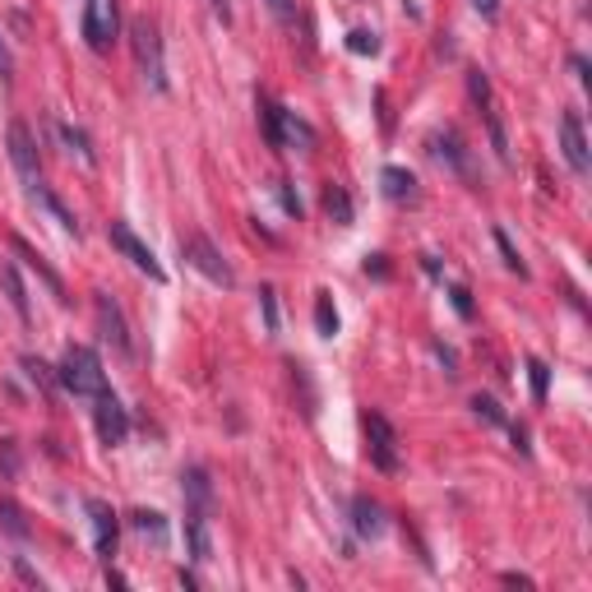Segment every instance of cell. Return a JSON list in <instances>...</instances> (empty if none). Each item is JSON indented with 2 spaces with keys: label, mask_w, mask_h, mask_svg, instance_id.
<instances>
[{
  "label": "cell",
  "mask_w": 592,
  "mask_h": 592,
  "mask_svg": "<svg viewBox=\"0 0 592 592\" xmlns=\"http://www.w3.org/2000/svg\"><path fill=\"white\" fill-rule=\"evenodd\" d=\"M264 6H269V14H273V19H283V23H292V19H297V6H292V0H264Z\"/></svg>",
  "instance_id": "4dcf8cb0"
},
{
  "label": "cell",
  "mask_w": 592,
  "mask_h": 592,
  "mask_svg": "<svg viewBox=\"0 0 592 592\" xmlns=\"http://www.w3.org/2000/svg\"><path fill=\"white\" fill-rule=\"evenodd\" d=\"M260 116H264V139H269V148H316V130L305 126V120L297 116V111H288V107H278V103H260Z\"/></svg>",
  "instance_id": "3957f363"
},
{
  "label": "cell",
  "mask_w": 592,
  "mask_h": 592,
  "mask_svg": "<svg viewBox=\"0 0 592 592\" xmlns=\"http://www.w3.org/2000/svg\"><path fill=\"white\" fill-rule=\"evenodd\" d=\"M14 255H19V260H28V269H33V273L42 278V283H47V288H51V292H56L60 301H66V283H60V278H56V273L47 269V260H42V255L33 251V245H28V241H19V236H14Z\"/></svg>",
  "instance_id": "2e32d148"
},
{
  "label": "cell",
  "mask_w": 592,
  "mask_h": 592,
  "mask_svg": "<svg viewBox=\"0 0 592 592\" xmlns=\"http://www.w3.org/2000/svg\"><path fill=\"white\" fill-rule=\"evenodd\" d=\"M495 245H501V255H505V264H509L514 273H523V260H518V251H514V245H509V236H505V232H495Z\"/></svg>",
  "instance_id": "f546056e"
},
{
  "label": "cell",
  "mask_w": 592,
  "mask_h": 592,
  "mask_svg": "<svg viewBox=\"0 0 592 592\" xmlns=\"http://www.w3.org/2000/svg\"><path fill=\"white\" fill-rule=\"evenodd\" d=\"M361 430H366V454L380 473H398V435L394 426L380 417V413H366L361 417Z\"/></svg>",
  "instance_id": "8992f818"
},
{
  "label": "cell",
  "mask_w": 592,
  "mask_h": 592,
  "mask_svg": "<svg viewBox=\"0 0 592 592\" xmlns=\"http://www.w3.org/2000/svg\"><path fill=\"white\" fill-rule=\"evenodd\" d=\"M88 518H93V546H98V555L103 560H111L116 555V509L111 505H103V501H88Z\"/></svg>",
  "instance_id": "4fadbf2b"
},
{
  "label": "cell",
  "mask_w": 592,
  "mask_h": 592,
  "mask_svg": "<svg viewBox=\"0 0 592 592\" xmlns=\"http://www.w3.org/2000/svg\"><path fill=\"white\" fill-rule=\"evenodd\" d=\"M0 527H6L10 537H19V542H28V518H23V509L10 501V495H0Z\"/></svg>",
  "instance_id": "d6986e66"
},
{
  "label": "cell",
  "mask_w": 592,
  "mask_h": 592,
  "mask_svg": "<svg viewBox=\"0 0 592 592\" xmlns=\"http://www.w3.org/2000/svg\"><path fill=\"white\" fill-rule=\"evenodd\" d=\"M560 148H565V163L583 176V172H588V139H583L579 111H565V116H560Z\"/></svg>",
  "instance_id": "7c38bea8"
},
{
  "label": "cell",
  "mask_w": 592,
  "mask_h": 592,
  "mask_svg": "<svg viewBox=\"0 0 592 592\" xmlns=\"http://www.w3.org/2000/svg\"><path fill=\"white\" fill-rule=\"evenodd\" d=\"M56 135L70 144V153H79V163H88V167H93V148H88L84 130H75V126H56Z\"/></svg>",
  "instance_id": "d4e9b609"
},
{
  "label": "cell",
  "mask_w": 592,
  "mask_h": 592,
  "mask_svg": "<svg viewBox=\"0 0 592 592\" xmlns=\"http://www.w3.org/2000/svg\"><path fill=\"white\" fill-rule=\"evenodd\" d=\"M348 47H352L357 56H376V51H380V38H376V33H366V28H357V33L348 38Z\"/></svg>",
  "instance_id": "484cf974"
},
{
  "label": "cell",
  "mask_w": 592,
  "mask_h": 592,
  "mask_svg": "<svg viewBox=\"0 0 592 592\" xmlns=\"http://www.w3.org/2000/svg\"><path fill=\"white\" fill-rule=\"evenodd\" d=\"M93 305H98V329H103V338L111 342V352L130 361L135 348H130V333H126V316H120V305H116L107 292H98V301H93Z\"/></svg>",
  "instance_id": "8fae6325"
},
{
  "label": "cell",
  "mask_w": 592,
  "mask_h": 592,
  "mask_svg": "<svg viewBox=\"0 0 592 592\" xmlns=\"http://www.w3.org/2000/svg\"><path fill=\"white\" fill-rule=\"evenodd\" d=\"M181 251H185V260H191L213 288H232L236 283V273H232V264L213 251V241H204V236H191V241H181Z\"/></svg>",
  "instance_id": "ba28073f"
},
{
  "label": "cell",
  "mask_w": 592,
  "mask_h": 592,
  "mask_svg": "<svg viewBox=\"0 0 592 592\" xmlns=\"http://www.w3.org/2000/svg\"><path fill=\"white\" fill-rule=\"evenodd\" d=\"M430 144H435V153H440V158H449V163H454V172H458V176H467V181H473V167H467V153H463V139H458L454 130H445V135H435Z\"/></svg>",
  "instance_id": "e0dca14e"
},
{
  "label": "cell",
  "mask_w": 592,
  "mask_h": 592,
  "mask_svg": "<svg viewBox=\"0 0 592 592\" xmlns=\"http://www.w3.org/2000/svg\"><path fill=\"white\" fill-rule=\"evenodd\" d=\"M473 10H477L482 19H495V14H501V0H473Z\"/></svg>",
  "instance_id": "836d02e7"
},
{
  "label": "cell",
  "mask_w": 592,
  "mask_h": 592,
  "mask_svg": "<svg viewBox=\"0 0 592 592\" xmlns=\"http://www.w3.org/2000/svg\"><path fill=\"white\" fill-rule=\"evenodd\" d=\"M120 33V6L116 0H84V38L93 51H107Z\"/></svg>",
  "instance_id": "5b68a950"
},
{
  "label": "cell",
  "mask_w": 592,
  "mask_h": 592,
  "mask_svg": "<svg viewBox=\"0 0 592 592\" xmlns=\"http://www.w3.org/2000/svg\"><path fill=\"white\" fill-rule=\"evenodd\" d=\"M56 380L66 385L75 398H98V394H107V370H103V361H98V352H93V348H70L66 357H60Z\"/></svg>",
  "instance_id": "6da1fadb"
},
{
  "label": "cell",
  "mask_w": 592,
  "mask_h": 592,
  "mask_svg": "<svg viewBox=\"0 0 592 592\" xmlns=\"http://www.w3.org/2000/svg\"><path fill=\"white\" fill-rule=\"evenodd\" d=\"M352 509H357V533H361V537H376V533H380V509L370 505L366 495H361V501H357Z\"/></svg>",
  "instance_id": "603a6c76"
},
{
  "label": "cell",
  "mask_w": 592,
  "mask_h": 592,
  "mask_svg": "<svg viewBox=\"0 0 592 592\" xmlns=\"http://www.w3.org/2000/svg\"><path fill=\"white\" fill-rule=\"evenodd\" d=\"M449 297H454V310H458V316H463V320H473V297H467V288H454Z\"/></svg>",
  "instance_id": "1f68e13d"
},
{
  "label": "cell",
  "mask_w": 592,
  "mask_h": 592,
  "mask_svg": "<svg viewBox=\"0 0 592 592\" xmlns=\"http://www.w3.org/2000/svg\"><path fill=\"white\" fill-rule=\"evenodd\" d=\"M467 88H473V98H477V103H482V111H486V130H491V148H495V158H501V163H509L505 120H501V107H495V98H491V84H486V75H482V70H473V75H467Z\"/></svg>",
  "instance_id": "30bf717a"
},
{
  "label": "cell",
  "mask_w": 592,
  "mask_h": 592,
  "mask_svg": "<svg viewBox=\"0 0 592 592\" xmlns=\"http://www.w3.org/2000/svg\"><path fill=\"white\" fill-rule=\"evenodd\" d=\"M130 47L139 60V75L153 93H167V56H163V38H158V23L153 19H135L130 23Z\"/></svg>",
  "instance_id": "7a4b0ae2"
},
{
  "label": "cell",
  "mask_w": 592,
  "mask_h": 592,
  "mask_svg": "<svg viewBox=\"0 0 592 592\" xmlns=\"http://www.w3.org/2000/svg\"><path fill=\"white\" fill-rule=\"evenodd\" d=\"M473 408H477V417H486V421H495V426H505V417H501V408H495V398H473Z\"/></svg>",
  "instance_id": "f1b7e54d"
},
{
  "label": "cell",
  "mask_w": 592,
  "mask_h": 592,
  "mask_svg": "<svg viewBox=\"0 0 592 592\" xmlns=\"http://www.w3.org/2000/svg\"><path fill=\"white\" fill-rule=\"evenodd\" d=\"M185 533H191V555L200 565L213 560V542H208V509H191L185 514Z\"/></svg>",
  "instance_id": "5bb4252c"
},
{
  "label": "cell",
  "mask_w": 592,
  "mask_h": 592,
  "mask_svg": "<svg viewBox=\"0 0 592 592\" xmlns=\"http://www.w3.org/2000/svg\"><path fill=\"white\" fill-rule=\"evenodd\" d=\"M0 79H14V56H10V47H6V38H0Z\"/></svg>",
  "instance_id": "d6a6232c"
},
{
  "label": "cell",
  "mask_w": 592,
  "mask_h": 592,
  "mask_svg": "<svg viewBox=\"0 0 592 592\" xmlns=\"http://www.w3.org/2000/svg\"><path fill=\"white\" fill-rule=\"evenodd\" d=\"M107 236H111V245H116V251L126 255V260H130L139 273H148L153 283H167V269L158 264V255H153L148 245H144V241H139V236H135L126 223H111V227H107Z\"/></svg>",
  "instance_id": "52a82bcc"
},
{
  "label": "cell",
  "mask_w": 592,
  "mask_h": 592,
  "mask_svg": "<svg viewBox=\"0 0 592 592\" xmlns=\"http://www.w3.org/2000/svg\"><path fill=\"white\" fill-rule=\"evenodd\" d=\"M208 10L223 19V23H232V0H208Z\"/></svg>",
  "instance_id": "e575fe53"
},
{
  "label": "cell",
  "mask_w": 592,
  "mask_h": 592,
  "mask_svg": "<svg viewBox=\"0 0 592 592\" xmlns=\"http://www.w3.org/2000/svg\"><path fill=\"white\" fill-rule=\"evenodd\" d=\"M324 213L333 217L338 227L352 223V200H348V191H342V185H329V191H324Z\"/></svg>",
  "instance_id": "ac0fdd59"
},
{
  "label": "cell",
  "mask_w": 592,
  "mask_h": 592,
  "mask_svg": "<svg viewBox=\"0 0 592 592\" xmlns=\"http://www.w3.org/2000/svg\"><path fill=\"white\" fill-rule=\"evenodd\" d=\"M527 376H533V398L542 402V398H546V380H551L546 361H527Z\"/></svg>",
  "instance_id": "4316f807"
},
{
  "label": "cell",
  "mask_w": 592,
  "mask_h": 592,
  "mask_svg": "<svg viewBox=\"0 0 592 592\" xmlns=\"http://www.w3.org/2000/svg\"><path fill=\"white\" fill-rule=\"evenodd\" d=\"M385 195L394 200V204H417L421 200V191H417V176L413 172H402V167H385Z\"/></svg>",
  "instance_id": "9a60e30c"
},
{
  "label": "cell",
  "mask_w": 592,
  "mask_h": 592,
  "mask_svg": "<svg viewBox=\"0 0 592 592\" xmlns=\"http://www.w3.org/2000/svg\"><path fill=\"white\" fill-rule=\"evenodd\" d=\"M0 283H6V292H10V305H14V316L28 324L33 316H28V297H23V283H19V273H14V264H6L0 269Z\"/></svg>",
  "instance_id": "ffe728a7"
},
{
  "label": "cell",
  "mask_w": 592,
  "mask_h": 592,
  "mask_svg": "<svg viewBox=\"0 0 592 592\" xmlns=\"http://www.w3.org/2000/svg\"><path fill=\"white\" fill-rule=\"evenodd\" d=\"M181 482H185V495H191V509H208V477L200 473V467H191Z\"/></svg>",
  "instance_id": "44dd1931"
},
{
  "label": "cell",
  "mask_w": 592,
  "mask_h": 592,
  "mask_svg": "<svg viewBox=\"0 0 592 592\" xmlns=\"http://www.w3.org/2000/svg\"><path fill=\"white\" fill-rule=\"evenodd\" d=\"M316 329L324 333V338H333L338 333V310H333V301L320 292V301H316Z\"/></svg>",
  "instance_id": "cb8c5ba5"
},
{
  "label": "cell",
  "mask_w": 592,
  "mask_h": 592,
  "mask_svg": "<svg viewBox=\"0 0 592 592\" xmlns=\"http://www.w3.org/2000/svg\"><path fill=\"white\" fill-rule=\"evenodd\" d=\"M98 408H93V426H98V440L103 445H126V435H130V417H126V408H120V398L107 389V394H98L93 398Z\"/></svg>",
  "instance_id": "9c48e42d"
},
{
  "label": "cell",
  "mask_w": 592,
  "mask_h": 592,
  "mask_svg": "<svg viewBox=\"0 0 592 592\" xmlns=\"http://www.w3.org/2000/svg\"><path fill=\"white\" fill-rule=\"evenodd\" d=\"M10 163H14V172H19V181H23V191H28V200H42V167H38V144H33V135H28V126L23 120H14L10 126Z\"/></svg>",
  "instance_id": "277c9868"
},
{
  "label": "cell",
  "mask_w": 592,
  "mask_h": 592,
  "mask_svg": "<svg viewBox=\"0 0 592 592\" xmlns=\"http://www.w3.org/2000/svg\"><path fill=\"white\" fill-rule=\"evenodd\" d=\"M23 370L33 376V385H38V389H47V394H51V385H56V380H51V366H42V361L28 357V361H23Z\"/></svg>",
  "instance_id": "83f0119b"
},
{
  "label": "cell",
  "mask_w": 592,
  "mask_h": 592,
  "mask_svg": "<svg viewBox=\"0 0 592 592\" xmlns=\"http://www.w3.org/2000/svg\"><path fill=\"white\" fill-rule=\"evenodd\" d=\"M130 523L139 527L144 537H153V542H158V546L167 542V523H163V514H148V509H139V514H130Z\"/></svg>",
  "instance_id": "7402d4cb"
}]
</instances>
